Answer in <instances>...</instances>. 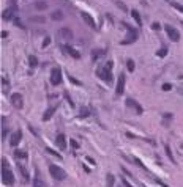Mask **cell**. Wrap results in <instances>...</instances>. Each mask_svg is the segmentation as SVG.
Instances as JSON below:
<instances>
[{"instance_id": "obj_20", "label": "cell", "mask_w": 183, "mask_h": 187, "mask_svg": "<svg viewBox=\"0 0 183 187\" xmlns=\"http://www.w3.org/2000/svg\"><path fill=\"white\" fill-rule=\"evenodd\" d=\"M131 16H133V19L136 21V24H137V25H139V27L142 25V21H140V16H139V13H137L136 10H133V11H131Z\"/></svg>"}, {"instance_id": "obj_4", "label": "cell", "mask_w": 183, "mask_h": 187, "mask_svg": "<svg viewBox=\"0 0 183 187\" xmlns=\"http://www.w3.org/2000/svg\"><path fill=\"white\" fill-rule=\"evenodd\" d=\"M123 25H125V29L128 30V36H126V39H123L122 41V44H130V43H134V41L137 39V30L136 29H133L131 25H128L123 22Z\"/></svg>"}, {"instance_id": "obj_31", "label": "cell", "mask_w": 183, "mask_h": 187, "mask_svg": "<svg viewBox=\"0 0 183 187\" xmlns=\"http://www.w3.org/2000/svg\"><path fill=\"white\" fill-rule=\"evenodd\" d=\"M30 21H32V22H41V24H43V22H44V17L35 16V17H30Z\"/></svg>"}, {"instance_id": "obj_5", "label": "cell", "mask_w": 183, "mask_h": 187, "mask_svg": "<svg viewBox=\"0 0 183 187\" xmlns=\"http://www.w3.org/2000/svg\"><path fill=\"white\" fill-rule=\"evenodd\" d=\"M164 29H166V33H167L169 38H171V41H174V43H178V41H180V33H178L177 29H174L172 25H166Z\"/></svg>"}, {"instance_id": "obj_19", "label": "cell", "mask_w": 183, "mask_h": 187, "mask_svg": "<svg viewBox=\"0 0 183 187\" xmlns=\"http://www.w3.org/2000/svg\"><path fill=\"white\" fill-rule=\"evenodd\" d=\"M63 17H65V14H63L62 11H54L52 14H51V19L52 21H62Z\"/></svg>"}, {"instance_id": "obj_12", "label": "cell", "mask_w": 183, "mask_h": 187, "mask_svg": "<svg viewBox=\"0 0 183 187\" xmlns=\"http://www.w3.org/2000/svg\"><path fill=\"white\" fill-rule=\"evenodd\" d=\"M63 51H65V54H68V55H71L73 58H81V54L76 51L74 47H71V46H63Z\"/></svg>"}, {"instance_id": "obj_35", "label": "cell", "mask_w": 183, "mask_h": 187, "mask_svg": "<svg viewBox=\"0 0 183 187\" xmlns=\"http://www.w3.org/2000/svg\"><path fill=\"white\" fill-rule=\"evenodd\" d=\"M163 90H164V91H171V90H172V85H171V84H164V85H163Z\"/></svg>"}, {"instance_id": "obj_16", "label": "cell", "mask_w": 183, "mask_h": 187, "mask_svg": "<svg viewBox=\"0 0 183 187\" xmlns=\"http://www.w3.org/2000/svg\"><path fill=\"white\" fill-rule=\"evenodd\" d=\"M33 187H46V184L43 181H41L40 178V171L35 170V178H33Z\"/></svg>"}, {"instance_id": "obj_8", "label": "cell", "mask_w": 183, "mask_h": 187, "mask_svg": "<svg viewBox=\"0 0 183 187\" xmlns=\"http://www.w3.org/2000/svg\"><path fill=\"white\" fill-rule=\"evenodd\" d=\"M126 106H128V107H131V108H134L137 115H142V113H144V108L140 107L139 104L134 101V99H131V98H128V99H126Z\"/></svg>"}, {"instance_id": "obj_13", "label": "cell", "mask_w": 183, "mask_h": 187, "mask_svg": "<svg viewBox=\"0 0 183 187\" xmlns=\"http://www.w3.org/2000/svg\"><path fill=\"white\" fill-rule=\"evenodd\" d=\"M58 36H60L62 39H71L73 38V31L70 29H66V27H63V29L58 30Z\"/></svg>"}, {"instance_id": "obj_23", "label": "cell", "mask_w": 183, "mask_h": 187, "mask_svg": "<svg viewBox=\"0 0 183 187\" xmlns=\"http://www.w3.org/2000/svg\"><path fill=\"white\" fill-rule=\"evenodd\" d=\"M35 8H36V10H46V8H48V3H46V2H36Z\"/></svg>"}, {"instance_id": "obj_43", "label": "cell", "mask_w": 183, "mask_h": 187, "mask_svg": "<svg viewBox=\"0 0 183 187\" xmlns=\"http://www.w3.org/2000/svg\"><path fill=\"white\" fill-rule=\"evenodd\" d=\"M117 3V6H120L122 8V10H126V8H125V5H123V3H120V2H115Z\"/></svg>"}, {"instance_id": "obj_18", "label": "cell", "mask_w": 183, "mask_h": 187, "mask_svg": "<svg viewBox=\"0 0 183 187\" xmlns=\"http://www.w3.org/2000/svg\"><path fill=\"white\" fill-rule=\"evenodd\" d=\"M103 55H106V51H103V49H98V51H93V52H92V58H93V61L98 60V58L103 57Z\"/></svg>"}, {"instance_id": "obj_27", "label": "cell", "mask_w": 183, "mask_h": 187, "mask_svg": "<svg viewBox=\"0 0 183 187\" xmlns=\"http://www.w3.org/2000/svg\"><path fill=\"white\" fill-rule=\"evenodd\" d=\"M166 54H167V49H166V47H161V49L156 52V55H158V57H166Z\"/></svg>"}, {"instance_id": "obj_24", "label": "cell", "mask_w": 183, "mask_h": 187, "mask_svg": "<svg viewBox=\"0 0 183 187\" xmlns=\"http://www.w3.org/2000/svg\"><path fill=\"white\" fill-rule=\"evenodd\" d=\"M29 63H30V66L35 68L36 65H38V58H36L35 55H30V57H29Z\"/></svg>"}, {"instance_id": "obj_41", "label": "cell", "mask_w": 183, "mask_h": 187, "mask_svg": "<svg viewBox=\"0 0 183 187\" xmlns=\"http://www.w3.org/2000/svg\"><path fill=\"white\" fill-rule=\"evenodd\" d=\"M122 182H123V186H125V187H133V186H131V184H130V182H128L126 179H123Z\"/></svg>"}, {"instance_id": "obj_37", "label": "cell", "mask_w": 183, "mask_h": 187, "mask_svg": "<svg viewBox=\"0 0 183 187\" xmlns=\"http://www.w3.org/2000/svg\"><path fill=\"white\" fill-rule=\"evenodd\" d=\"M87 115H89V110H87V108H82V112H81L79 116H81V118H85Z\"/></svg>"}, {"instance_id": "obj_3", "label": "cell", "mask_w": 183, "mask_h": 187, "mask_svg": "<svg viewBox=\"0 0 183 187\" xmlns=\"http://www.w3.org/2000/svg\"><path fill=\"white\" fill-rule=\"evenodd\" d=\"M2 182L5 186H13L14 184V176H13L10 167H2Z\"/></svg>"}, {"instance_id": "obj_29", "label": "cell", "mask_w": 183, "mask_h": 187, "mask_svg": "<svg viewBox=\"0 0 183 187\" xmlns=\"http://www.w3.org/2000/svg\"><path fill=\"white\" fill-rule=\"evenodd\" d=\"M2 85H3V93H8V80L5 79V77H3V79H2Z\"/></svg>"}, {"instance_id": "obj_26", "label": "cell", "mask_w": 183, "mask_h": 187, "mask_svg": "<svg viewBox=\"0 0 183 187\" xmlns=\"http://www.w3.org/2000/svg\"><path fill=\"white\" fill-rule=\"evenodd\" d=\"M166 154L169 156V159H171L172 162H175V159H174V156H172V151H171V146H169V145H166Z\"/></svg>"}, {"instance_id": "obj_22", "label": "cell", "mask_w": 183, "mask_h": 187, "mask_svg": "<svg viewBox=\"0 0 183 187\" xmlns=\"http://www.w3.org/2000/svg\"><path fill=\"white\" fill-rule=\"evenodd\" d=\"M14 157L16 159H27V153L22 151V149H16V151H14Z\"/></svg>"}, {"instance_id": "obj_44", "label": "cell", "mask_w": 183, "mask_h": 187, "mask_svg": "<svg viewBox=\"0 0 183 187\" xmlns=\"http://www.w3.org/2000/svg\"><path fill=\"white\" fill-rule=\"evenodd\" d=\"M11 6H17V0H10Z\"/></svg>"}, {"instance_id": "obj_10", "label": "cell", "mask_w": 183, "mask_h": 187, "mask_svg": "<svg viewBox=\"0 0 183 187\" xmlns=\"http://www.w3.org/2000/svg\"><path fill=\"white\" fill-rule=\"evenodd\" d=\"M81 16H82V19H84L87 22V25H90L92 29H97V22H95V19L92 17L89 13H85V11H81Z\"/></svg>"}, {"instance_id": "obj_25", "label": "cell", "mask_w": 183, "mask_h": 187, "mask_svg": "<svg viewBox=\"0 0 183 187\" xmlns=\"http://www.w3.org/2000/svg\"><path fill=\"white\" fill-rule=\"evenodd\" d=\"M19 170H21V173H22V176H24V181H29V173L25 171V168L22 167V165H19Z\"/></svg>"}, {"instance_id": "obj_33", "label": "cell", "mask_w": 183, "mask_h": 187, "mask_svg": "<svg viewBox=\"0 0 183 187\" xmlns=\"http://www.w3.org/2000/svg\"><path fill=\"white\" fill-rule=\"evenodd\" d=\"M70 145H71V148H73V149H79V143H77L76 140H73V138H71V140H70Z\"/></svg>"}, {"instance_id": "obj_11", "label": "cell", "mask_w": 183, "mask_h": 187, "mask_svg": "<svg viewBox=\"0 0 183 187\" xmlns=\"http://www.w3.org/2000/svg\"><path fill=\"white\" fill-rule=\"evenodd\" d=\"M21 138H22V132L21 131L14 132V134L11 135V138H10V145H11L13 148H16L17 145H19V142H21Z\"/></svg>"}, {"instance_id": "obj_21", "label": "cell", "mask_w": 183, "mask_h": 187, "mask_svg": "<svg viewBox=\"0 0 183 187\" xmlns=\"http://www.w3.org/2000/svg\"><path fill=\"white\" fill-rule=\"evenodd\" d=\"M114 182H115V178H114V175H109L106 176V187H114Z\"/></svg>"}, {"instance_id": "obj_1", "label": "cell", "mask_w": 183, "mask_h": 187, "mask_svg": "<svg viewBox=\"0 0 183 187\" xmlns=\"http://www.w3.org/2000/svg\"><path fill=\"white\" fill-rule=\"evenodd\" d=\"M112 66H114V63L112 61H107L106 66L99 68V69L97 71V74L99 76V79L104 80L106 84H111V82H112Z\"/></svg>"}, {"instance_id": "obj_47", "label": "cell", "mask_w": 183, "mask_h": 187, "mask_svg": "<svg viewBox=\"0 0 183 187\" xmlns=\"http://www.w3.org/2000/svg\"><path fill=\"white\" fill-rule=\"evenodd\" d=\"M180 79H183V76H180Z\"/></svg>"}, {"instance_id": "obj_14", "label": "cell", "mask_w": 183, "mask_h": 187, "mask_svg": "<svg viewBox=\"0 0 183 187\" xmlns=\"http://www.w3.org/2000/svg\"><path fill=\"white\" fill-rule=\"evenodd\" d=\"M55 143H57V146L62 149H66V138H65V135L63 134H58L57 137H55Z\"/></svg>"}, {"instance_id": "obj_2", "label": "cell", "mask_w": 183, "mask_h": 187, "mask_svg": "<svg viewBox=\"0 0 183 187\" xmlns=\"http://www.w3.org/2000/svg\"><path fill=\"white\" fill-rule=\"evenodd\" d=\"M49 173H51V176L54 178V179H57V181H63L66 178V173L63 168H60L58 165H54V163H51L49 165Z\"/></svg>"}, {"instance_id": "obj_15", "label": "cell", "mask_w": 183, "mask_h": 187, "mask_svg": "<svg viewBox=\"0 0 183 187\" xmlns=\"http://www.w3.org/2000/svg\"><path fill=\"white\" fill-rule=\"evenodd\" d=\"M14 11H17V6H10L8 10H5V11L2 13V17L5 21H10L11 17H13V13H14Z\"/></svg>"}, {"instance_id": "obj_36", "label": "cell", "mask_w": 183, "mask_h": 187, "mask_svg": "<svg viewBox=\"0 0 183 187\" xmlns=\"http://www.w3.org/2000/svg\"><path fill=\"white\" fill-rule=\"evenodd\" d=\"M68 79H70V80H71V82H73V84H74V85H81V82H79V80H76V79H74V77H73V76H68Z\"/></svg>"}, {"instance_id": "obj_34", "label": "cell", "mask_w": 183, "mask_h": 187, "mask_svg": "<svg viewBox=\"0 0 183 187\" xmlns=\"http://www.w3.org/2000/svg\"><path fill=\"white\" fill-rule=\"evenodd\" d=\"M172 6L175 8L177 11H180V13H183V5H180V3H172Z\"/></svg>"}, {"instance_id": "obj_48", "label": "cell", "mask_w": 183, "mask_h": 187, "mask_svg": "<svg viewBox=\"0 0 183 187\" xmlns=\"http://www.w3.org/2000/svg\"><path fill=\"white\" fill-rule=\"evenodd\" d=\"M166 2H169V0H166Z\"/></svg>"}, {"instance_id": "obj_32", "label": "cell", "mask_w": 183, "mask_h": 187, "mask_svg": "<svg viewBox=\"0 0 183 187\" xmlns=\"http://www.w3.org/2000/svg\"><path fill=\"white\" fill-rule=\"evenodd\" d=\"M171 118H172L171 113H164V121H163V124L166 126V124H167V121H171Z\"/></svg>"}, {"instance_id": "obj_45", "label": "cell", "mask_w": 183, "mask_h": 187, "mask_svg": "<svg viewBox=\"0 0 183 187\" xmlns=\"http://www.w3.org/2000/svg\"><path fill=\"white\" fill-rule=\"evenodd\" d=\"M14 22H16V25H19V27H21V29H22V27H24V25H22V24H21V21H19V19H16Z\"/></svg>"}, {"instance_id": "obj_39", "label": "cell", "mask_w": 183, "mask_h": 187, "mask_svg": "<svg viewBox=\"0 0 183 187\" xmlns=\"http://www.w3.org/2000/svg\"><path fill=\"white\" fill-rule=\"evenodd\" d=\"M49 43H51V38L48 36V38L44 39V43H43V47H46V46H49Z\"/></svg>"}, {"instance_id": "obj_7", "label": "cell", "mask_w": 183, "mask_h": 187, "mask_svg": "<svg viewBox=\"0 0 183 187\" xmlns=\"http://www.w3.org/2000/svg\"><path fill=\"white\" fill-rule=\"evenodd\" d=\"M11 104L16 108H22V106H24V102H22V94L21 93H13L11 94Z\"/></svg>"}, {"instance_id": "obj_42", "label": "cell", "mask_w": 183, "mask_h": 187, "mask_svg": "<svg viewBox=\"0 0 183 187\" xmlns=\"http://www.w3.org/2000/svg\"><path fill=\"white\" fill-rule=\"evenodd\" d=\"M134 161H136V163H137V165H139V167H144V163H142V162H140V161H139V159H136V157H134Z\"/></svg>"}, {"instance_id": "obj_46", "label": "cell", "mask_w": 183, "mask_h": 187, "mask_svg": "<svg viewBox=\"0 0 183 187\" xmlns=\"http://www.w3.org/2000/svg\"><path fill=\"white\" fill-rule=\"evenodd\" d=\"M87 161H89L90 163H93V165H95V161H93V159H92V157H87Z\"/></svg>"}, {"instance_id": "obj_6", "label": "cell", "mask_w": 183, "mask_h": 187, "mask_svg": "<svg viewBox=\"0 0 183 187\" xmlns=\"http://www.w3.org/2000/svg\"><path fill=\"white\" fill-rule=\"evenodd\" d=\"M51 84L52 85H60L62 84V69L60 68H54L51 72Z\"/></svg>"}, {"instance_id": "obj_40", "label": "cell", "mask_w": 183, "mask_h": 187, "mask_svg": "<svg viewBox=\"0 0 183 187\" xmlns=\"http://www.w3.org/2000/svg\"><path fill=\"white\" fill-rule=\"evenodd\" d=\"M6 134H8V131L5 129V127H3V129H2V138H5V137H6Z\"/></svg>"}, {"instance_id": "obj_28", "label": "cell", "mask_w": 183, "mask_h": 187, "mask_svg": "<svg viewBox=\"0 0 183 187\" xmlns=\"http://www.w3.org/2000/svg\"><path fill=\"white\" fill-rule=\"evenodd\" d=\"M126 68H128V71H134V61H133V60H128L126 61Z\"/></svg>"}, {"instance_id": "obj_30", "label": "cell", "mask_w": 183, "mask_h": 187, "mask_svg": "<svg viewBox=\"0 0 183 187\" xmlns=\"http://www.w3.org/2000/svg\"><path fill=\"white\" fill-rule=\"evenodd\" d=\"M46 151H48L49 154H52V156H55L57 159H62V156H60V154H58V153H55V151H54V149H51V148H46Z\"/></svg>"}, {"instance_id": "obj_9", "label": "cell", "mask_w": 183, "mask_h": 187, "mask_svg": "<svg viewBox=\"0 0 183 187\" xmlns=\"http://www.w3.org/2000/svg\"><path fill=\"white\" fill-rule=\"evenodd\" d=\"M125 91V74H118V82H117V88H115V93L120 96Z\"/></svg>"}, {"instance_id": "obj_38", "label": "cell", "mask_w": 183, "mask_h": 187, "mask_svg": "<svg viewBox=\"0 0 183 187\" xmlns=\"http://www.w3.org/2000/svg\"><path fill=\"white\" fill-rule=\"evenodd\" d=\"M152 29H153V30H159V29H161V25H159L158 22H155V24L152 25Z\"/></svg>"}, {"instance_id": "obj_17", "label": "cell", "mask_w": 183, "mask_h": 187, "mask_svg": "<svg viewBox=\"0 0 183 187\" xmlns=\"http://www.w3.org/2000/svg\"><path fill=\"white\" fill-rule=\"evenodd\" d=\"M57 110V106H52V107H49L48 110H46V113L43 115V120L44 121H48V120H51V116L54 115V112Z\"/></svg>"}]
</instances>
